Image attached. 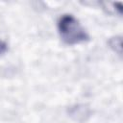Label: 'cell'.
Returning <instances> with one entry per match:
<instances>
[{"mask_svg": "<svg viewBox=\"0 0 123 123\" xmlns=\"http://www.w3.org/2000/svg\"><path fill=\"white\" fill-rule=\"evenodd\" d=\"M58 29L62 40L67 44H77L88 38L85 29L71 14H63L60 18Z\"/></svg>", "mask_w": 123, "mask_h": 123, "instance_id": "1", "label": "cell"}, {"mask_svg": "<svg viewBox=\"0 0 123 123\" xmlns=\"http://www.w3.org/2000/svg\"><path fill=\"white\" fill-rule=\"evenodd\" d=\"M111 47L117 52L118 54H121V38L120 37H113L110 40Z\"/></svg>", "mask_w": 123, "mask_h": 123, "instance_id": "2", "label": "cell"}, {"mask_svg": "<svg viewBox=\"0 0 123 123\" xmlns=\"http://www.w3.org/2000/svg\"><path fill=\"white\" fill-rule=\"evenodd\" d=\"M7 44L4 42V41H2V40H0V56L1 55H3L6 51H7Z\"/></svg>", "mask_w": 123, "mask_h": 123, "instance_id": "3", "label": "cell"}]
</instances>
